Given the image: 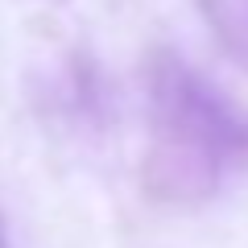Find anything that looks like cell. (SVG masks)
Returning a JSON list of instances; mask_svg holds the SVG:
<instances>
[{
	"mask_svg": "<svg viewBox=\"0 0 248 248\" xmlns=\"http://www.w3.org/2000/svg\"><path fill=\"white\" fill-rule=\"evenodd\" d=\"M153 104H157L161 145H170L174 157L186 153L203 182H211L219 170L248 161V120L190 66L182 62L157 66Z\"/></svg>",
	"mask_w": 248,
	"mask_h": 248,
	"instance_id": "6da1fadb",
	"label": "cell"
},
{
	"mask_svg": "<svg viewBox=\"0 0 248 248\" xmlns=\"http://www.w3.org/2000/svg\"><path fill=\"white\" fill-rule=\"evenodd\" d=\"M0 248H4V232H0Z\"/></svg>",
	"mask_w": 248,
	"mask_h": 248,
	"instance_id": "7a4b0ae2",
	"label": "cell"
}]
</instances>
